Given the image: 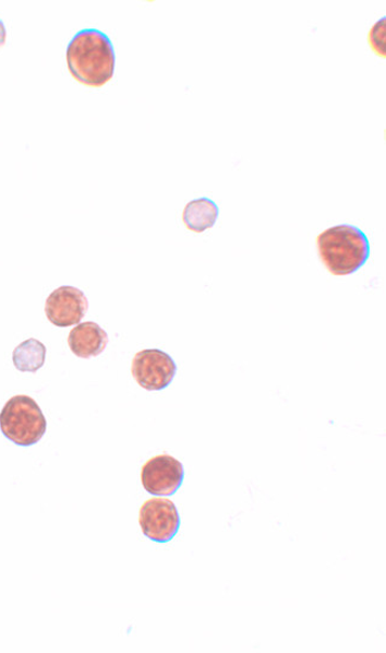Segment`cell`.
I'll return each mask as SVG.
<instances>
[{
	"mask_svg": "<svg viewBox=\"0 0 386 653\" xmlns=\"http://www.w3.org/2000/svg\"><path fill=\"white\" fill-rule=\"evenodd\" d=\"M65 58L70 73L80 84L99 88L114 75L116 51L112 40L98 29L76 33L67 47Z\"/></svg>",
	"mask_w": 386,
	"mask_h": 653,
	"instance_id": "6da1fadb",
	"label": "cell"
},
{
	"mask_svg": "<svg viewBox=\"0 0 386 653\" xmlns=\"http://www.w3.org/2000/svg\"><path fill=\"white\" fill-rule=\"evenodd\" d=\"M322 262L335 276H349L361 270L370 258V241L361 228L342 224L317 237Z\"/></svg>",
	"mask_w": 386,
	"mask_h": 653,
	"instance_id": "7a4b0ae2",
	"label": "cell"
},
{
	"mask_svg": "<svg viewBox=\"0 0 386 653\" xmlns=\"http://www.w3.org/2000/svg\"><path fill=\"white\" fill-rule=\"evenodd\" d=\"M0 430L20 447H32L47 432V419L41 407L26 394L10 399L0 413Z\"/></svg>",
	"mask_w": 386,
	"mask_h": 653,
	"instance_id": "3957f363",
	"label": "cell"
},
{
	"mask_svg": "<svg viewBox=\"0 0 386 653\" xmlns=\"http://www.w3.org/2000/svg\"><path fill=\"white\" fill-rule=\"evenodd\" d=\"M131 372L141 388L162 391L174 380L178 365L161 349H143L133 358Z\"/></svg>",
	"mask_w": 386,
	"mask_h": 653,
	"instance_id": "277c9868",
	"label": "cell"
},
{
	"mask_svg": "<svg viewBox=\"0 0 386 653\" xmlns=\"http://www.w3.org/2000/svg\"><path fill=\"white\" fill-rule=\"evenodd\" d=\"M140 525L146 538L156 543H168L179 533L180 513L170 499L153 498L146 500L141 508Z\"/></svg>",
	"mask_w": 386,
	"mask_h": 653,
	"instance_id": "5b68a950",
	"label": "cell"
},
{
	"mask_svg": "<svg viewBox=\"0 0 386 653\" xmlns=\"http://www.w3.org/2000/svg\"><path fill=\"white\" fill-rule=\"evenodd\" d=\"M146 492L155 497L174 496L184 480V467L170 455H158L145 462L141 474Z\"/></svg>",
	"mask_w": 386,
	"mask_h": 653,
	"instance_id": "8992f818",
	"label": "cell"
},
{
	"mask_svg": "<svg viewBox=\"0 0 386 653\" xmlns=\"http://www.w3.org/2000/svg\"><path fill=\"white\" fill-rule=\"evenodd\" d=\"M88 310L86 295L70 285H64L52 292L46 301V316L48 320L60 329L79 324Z\"/></svg>",
	"mask_w": 386,
	"mask_h": 653,
	"instance_id": "52a82bcc",
	"label": "cell"
},
{
	"mask_svg": "<svg viewBox=\"0 0 386 653\" xmlns=\"http://www.w3.org/2000/svg\"><path fill=\"white\" fill-rule=\"evenodd\" d=\"M108 344V333L96 322L79 323L69 336V345L73 355L82 359L100 356Z\"/></svg>",
	"mask_w": 386,
	"mask_h": 653,
	"instance_id": "ba28073f",
	"label": "cell"
},
{
	"mask_svg": "<svg viewBox=\"0 0 386 653\" xmlns=\"http://www.w3.org/2000/svg\"><path fill=\"white\" fill-rule=\"evenodd\" d=\"M217 203L208 198H200L188 203L183 210L182 219L189 229L195 234H203L217 224L219 217Z\"/></svg>",
	"mask_w": 386,
	"mask_h": 653,
	"instance_id": "9c48e42d",
	"label": "cell"
},
{
	"mask_svg": "<svg viewBox=\"0 0 386 653\" xmlns=\"http://www.w3.org/2000/svg\"><path fill=\"white\" fill-rule=\"evenodd\" d=\"M47 347L37 339L25 340L12 353V361L20 372L36 373L46 363Z\"/></svg>",
	"mask_w": 386,
	"mask_h": 653,
	"instance_id": "30bf717a",
	"label": "cell"
},
{
	"mask_svg": "<svg viewBox=\"0 0 386 653\" xmlns=\"http://www.w3.org/2000/svg\"><path fill=\"white\" fill-rule=\"evenodd\" d=\"M370 46L378 56L385 57V17L370 32Z\"/></svg>",
	"mask_w": 386,
	"mask_h": 653,
	"instance_id": "8fae6325",
	"label": "cell"
},
{
	"mask_svg": "<svg viewBox=\"0 0 386 653\" xmlns=\"http://www.w3.org/2000/svg\"><path fill=\"white\" fill-rule=\"evenodd\" d=\"M7 28H5V24L2 20H0V47H3L7 43Z\"/></svg>",
	"mask_w": 386,
	"mask_h": 653,
	"instance_id": "7c38bea8",
	"label": "cell"
}]
</instances>
